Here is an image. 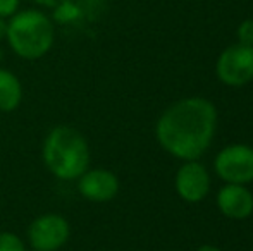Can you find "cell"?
<instances>
[{
    "label": "cell",
    "mask_w": 253,
    "mask_h": 251,
    "mask_svg": "<svg viewBox=\"0 0 253 251\" xmlns=\"http://www.w3.org/2000/svg\"><path fill=\"white\" fill-rule=\"evenodd\" d=\"M0 251H28L24 241L14 232H0Z\"/></svg>",
    "instance_id": "cell-11"
},
{
    "label": "cell",
    "mask_w": 253,
    "mask_h": 251,
    "mask_svg": "<svg viewBox=\"0 0 253 251\" xmlns=\"http://www.w3.org/2000/svg\"><path fill=\"white\" fill-rule=\"evenodd\" d=\"M3 59V50H2V47H0V61Z\"/></svg>",
    "instance_id": "cell-16"
},
{
    "label": "cell",
    "mask_w": 253,
    "mask_h": 251,
    "mask_svg": "<svg viewBox=\"0 0 253 251\" xmlns=\"http://www.w3.org/2000/svg\"><path fill=\"white\" fill-rule=\"evenodd\" d=\"M5 41L17 57L38 61L55 43V24L40 9H19L7 19Z\"/></svg>",
    "instance_id": "cell-3"
},
{
    "label": "cell",
    "mask_w": 253,
    "mask_h": 251,
    "mask_svg": "<svg viewBox=\"0 0 253 251\" xmlns=\"http://www.w3.org/2000/svg\"><path fill=\"white\" fill-rule=\"evenodd\" d=\"M238 43L253 47V19H245L238 26Z\"/></svg>",
    "instance_id": "cell-12"
},
{
    "label": "cell",
    "mask_w": 253,
    "mask_h": 251,
    "mask_svg": "<svg viewBox=\"0 0 253 251\" xmlns=\"http://www.w3.org/2000/svg\"><path fill=\"white\" fill-rule=\"evenodd\" d=\"M215 107L205 98H186L169 107L157 122V140L174 157L197 160L215 133Z\"/></svg>",
    "instance_id": "cell-1"
},
{
    "label": "cell",
    "mask_w": 253,
    "mask_h": 251,
    "mask_svg": "<svg viewBox=\"0 0 253 251\" xmlns=\"http://www.w3.org/2000/svg\"><path fill=\"white\" fill-rule=\"evenodd\" d=\"M210 188V178L205 167L195 160H190L179 169L176 176V189L186 201H200L207 196Z\"/></svg>",
    "instance_id": "cell-8"
},
{
    "label": "cell",
    "mask_w": 253,
    "mask_h": 251,
    "mask_svg": "<svg viewBox=\"0 0 253 251\" xmlns=\"http://www.w3.org/2000/svg\"><path fill=\"white\" fill-rule=\"evenodd\" d=\"M217 205L220 212L231 218H245L253 210V196L241 184H227L219 191Z\"/></svg>",
    "instance_id": "cell-9"
},
{
    "label": "cell",
    "mask_w": 253,
    "mask_h": 251,
    "mask_svg": "<svg viewBox=\"0 0 253 251\" xmlns=\"http://www.w3.org/2000/svg\"><path fill=\"white\" fill-rule=\"evenodd\" d=\"M7 36V19L0 17V41H3Z\"/></svg>",
    "instance_id": "cell-14"
},
{
    "label": "cell",
    "mask_w": 253,
    "mask_h": 251,
    "mask_svg": "<svg viewBox=\"0 0 253 251\" xmlns=\"http://www.w3.org/2000/svg\"><path fill=\"white\" fill-rule=\"evenodd\" d=\"M21 9V0H0V17L9 19Z\"/></svg>",
    "instance_id": "cell-13"
},
{
    "label": "cell",
    "mask_w": 253,
    "mask_h": 251,
    "mask_svg": "<svg viewBox=\"0 0 253 251\" xmlns=\"http://www.w3.org/2000/svg\"><path fill=\"white\" fill-rule=\"evenodd\" d=\"M215 171L229 184L253 181V148L245 144L224 148L215 158Z\"/></svg>",
    "instance_id": "cell-6"
},
{
    "label": "cell",
    "mask_w": 253,
    "mask_h": 251,
    "mask_svg": "<svg viewBox=\"0 0 253 251\" xmlns=\"http://www.w3.org/2000/svg\"><path fill=\"white\" fill-rule=\"evenodd\" d=\"M23 100V84L9 69L0 67V112H12Z\"/></svg>",
    "instance_id": "cell-10"
},
{
    "label": "cell",
    "mask_w": 253,
    "mask_h": 251,
    "mask_svg": "<svg viewBox=\"0 0 253 251\" xmlns=\"http://www.w3.org/2000/svg\"><path fill=\"white\" fill-rule=\"evenodd\" d=\"M78 191L84 200L105 203V201L116 198L117 191H119V179L110 171L93 169L78 178Z\"/></svg>",
    "instance_id": "cell-7"
},
{
    "label": "cell",
    "mask_w": 253,
    "mask_h": 251,
    "mask_svg": "<svg viewBox=\"0 0 253 251\" xmlns=\"http://www.w3.org/2000/svg\"><path fill=\"white\" fill-rule=\"evenodd\" d=\"M42 158L52 176L60 181H74L88 171L90 148L76 127L60 124L50 129L42 146Z\"/></svg>",
    "instance_id": "cell-2"
},
{
    "label": "cell",
    "mask_w": 253,
    "mask_h": 251,
    "mask_svg": "<svg viewBox=\"0 0 253 251\" xmlns=\"http://www.w3.org/2000/svg\"><path fill=\"white\" fill-rule=\"evenodd\" d=\"M217 76L229 86H243L253 79V47L231 45L217 61Z\"/></svg>",
    "instance_id": "cell-5"
},
{
    "label": "cell",
    "mask_w": 253,
    "mask_h": 251,
    "mask_svg": "<svg viewBox=\"0 0 253 251\" xmlns=\"http://www.w3.org/2000/svg\"><path fill=\"white\" fill-rule=\"evenodd\" d=\"M198 251H220V250L215 248V246H202V248H198Z\"/></svg>",
    "instance_id": "cell-15"
},
{
    "label": "cell",
    "mask_w": 253,
    "mask_h": 251,
    "mask_svg": "<svg viewBox=\"0 0 253 251\" xmlns=\"http://www.w3.org/2000/svg\"><path fill=\"white\" fill-rule=\"evenodd\" d=\"M71 238V225L59 214H43L31 222L28 229L30 246L35 251H57Z\"/></svg>",
    "instance_id": "cell-4"
}]
</instances>
